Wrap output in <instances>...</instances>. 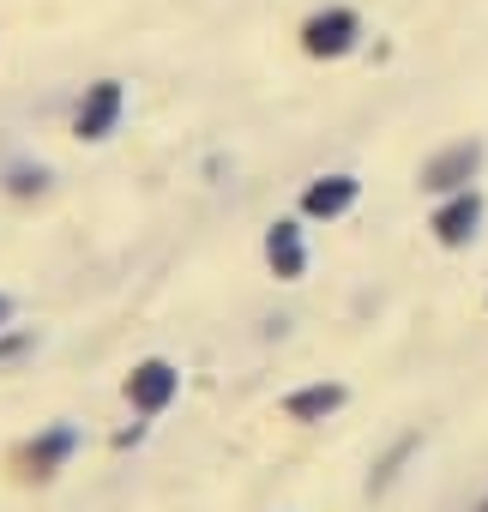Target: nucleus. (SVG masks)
Instances as JSON below:
<instances>
[{
	"label": "nucleus",
	"instance_id": "f257e3e1",
	"mask_svg": "<svg viewBox=\"0 0 488 512\" xmlns=\"http://www.w3.org/2000/svg\"><path fill=\"white\" fill-rule=\"evenodd\" d=\"M175 386H181V374H175L169 362H139V368H133V380H127V398H133L145 416H157V410L175 398Z\"/></svg>",
	"mask_w": 488,
	"mask_h": 512
},
{
	"label": "nucleus",
	"instance_id": "f03ea898",
	"mask_svg": "<svg viewBox=\"0 0 488 512\" xmlns=\"http://www.w3.org/2000/svg\"><path fill=\"white\" fill-rule=\"evenodd\" d=\"M350 43H356V13H344V7L308 19V31H302V49L308 55H344Z\"/></svg>",
	"mask_w": 488,
	"mask_h": 512
},
{
	"label": "nucleus",
	"instance_id": "7ed1b4c3",
	"mask_svg": "<svg viewBox=\"0 0 488 512\" xmlns=\"http://www.w3.org/2000/svg\"><path fill=\"white\" fill-rule=\"evenodd\" d=\"M115 121H121V85L103 79V85H91V97L79 109V139H109Z\"/></svg>",
	"mask_w": 488,
	"mask_h": 512
},
{
	"label": "nucleus",
	"instance_id": "20e7f679",
	"mask_svg": "<svg viewBox=\"0 0 488 512\" xmlns=\"http://www.w3.org/2000/svg\"><path fill=\"white\" fill-rule=\"evenodd\" d=\"M476 223H482V199H476V193H458L452 205H440L434 235H440L446 247H458V241H470V235H476Z\"/></svg>",
	"mask_w": 488,
	"mask_h": 512
},
{
	"label": "nucleus",
	"instance_id": "39448f33",
	"mask_svg": "<svg viewBox=\"0 0 488 512\" xmlns=\"http://www.w3.org/2000/svg\"><path fill=\"white\" fill-rule=\"evenodd\" d=\"M356 205V181L350 175H326V181H314L308 193H302V211L308 217H338V211H350Z\"/></svg>",
	"mask_w": 488,
	"mask_h": 512
},
{
	"label": "nucleus",
	"instance_id": "423d86ee",
	"mask_svg": "<svg viewBox=\"0 0 488 512\" xmlns=\"http://www.w3.org/2000/svg\"><path fill=\"white\" fill-rule=\"evenodd\" d=\"M266 260L278 266V278H302L308 253H302V229H296V223H272V235H266Z\"/></svg>",
	"mask_w": 488,
	"mask_h": 512
},
{
	"label": "nucleus",
	"instance_id": "0eeeda50",
	"mask_svg": "<svg viewBox=\"0 0 488 512\" xmlns=\"http://www.w3.org/2000/svg\"><path fill=\"white\" fill-rule=\"evenodd\" d=\"M476 163H482V145H452L446 157H434V163H428L422 187H458V181H470V175H476Z\"/></svg>",
	"mask_w": 488,
	"mask_h": 512
},
{
	"label": "nucleus",
	"instance_id": "6e6552de",
	"mask_svg": "<svg viewBox=\"0 0 488 512\" xmlns=\"http://www.w3.org/2000/svg\"><path fill=\"white\" fill-rule=\"evenodd\" d=\"M338 404H344V386H302V392H290V404H284V410L308 422V416H332Z\"/></svg>",
	"mask_w": 488,
	"mask_h": 512
},
{
	"label": "nucleus",
	"instance_id": "1a4fd4ad",
	"mask_svg": "<svg viewBox=\"0 0 488 512\" xmlns=\"http://www.w3.org/2000/svg\"><path fill=\"white\" fill-rule=\"evenodd\" d=\"M67 452H73V434H67V428H55V434H49V440H43L31 458H37V470H49V464H61Z\"/></svg>",
	"mask_w": 488,
	"mask_h": 512
},
{
	"label": "nucleus",
	"instance_id": "9d476101",
	"mask_svg": "<svg viewBox=\"0 0 488 512\" xmlns=\"http://www.w3.org/2000/svg\"><path fill=\"white\" fill-rule=\"evenodd\" d=\"M25 350V338H0V362H7V356H19Z\"/></svg>",
	"mask_w": 488,
	"mask_h": 512
},
{
	"label": "nucleus",
	"instance_id": "9b49d317",
	"mask_svg": "<svg viewBox=\"0 0 488 512\" xmlns=\"http://www.w3.org/2000/svg\"><path fill=\"white\" fill-rule=\"evenodd\" d=\"M0 320H7V296H0Z\"/></svg>",
	"mask_w": 488,
	"mask_h": 512
}]
</instances>
